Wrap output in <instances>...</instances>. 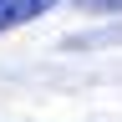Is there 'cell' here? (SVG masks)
I'll return each mask as SVG.
<instances>
[{"mask_svg":"<svg viewBox=\"0 0 122 122\" xmlns=\"http://www.w3.org/2000/svg\"><path fill=\"white\" fill-rule=\"evenodd\" d=\"M76 5L92 15H122V0H76Z\"/></svg>","mask_w":122,"mask_h":122,"instance_id":"obj_2","label":"cell"},{"mask_svg":"<svg viewBox=\"0 0 122 122\" xmlns=\"http://www.w3.org/2000/svg\"><path fill=\"white\" fill-rule=\"evenodd\" d=\"M46 10H56V0H0V36L25 20H41Z\"/></svg>","mask_w":122,"mask_h":122,"instance_id":"obj_1","label":"cell"}]
</instances>
